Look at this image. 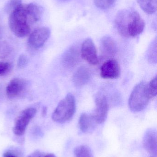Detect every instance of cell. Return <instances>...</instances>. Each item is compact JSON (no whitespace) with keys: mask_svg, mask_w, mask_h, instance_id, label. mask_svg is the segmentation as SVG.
<instances>
[{"mask_svg":"<svg viewBox=\"0 0 157 157\" xmlns=\"http://www.w3.org/2000/svg\"><path fill=\"white\" fill-rule=\"evenodd\" d=\"M60 1H69V0H60Z\"/></svg>","mask_w":157,"mask_h":157,"instance_id":"f1b7e54d","label":"cell"},{"mask_svg":"<svg viewBox=\"0 0 157 157\" xmlns=\"http://www.w3.org/2000/svg\"><path fill=\"white\" fill-rule=\"evenodd\" d=\"M144 21L137 13L128 30L129 36L135 37L143 32L145 28Z\"/></svg>","mask_w":157,"mask_h":157,"instance_id":"9a60e30c","label":"cell"},{"mask_svg":"<svg viewBox=\"0 0 157 157\" xmlns=\"http://www.w3.org/2000/svg\"><path fill=\"white\" fill-rule=\"evenodd\" d=\"M147 90L150 99L155 97L157 93V79L156 76L148 84H147Z\"/></svg>","mask_w":157,"mask_h":157,"instance_id":"ffe728a7","label":"cell"},{"mask_svg":"<svg viewBox=\"0 0 157 157\" xmlns=\"http://www.w3.org/2000/svg\"><path fill=\"white\" fill-rule=\"evenodd\" d=\"M47 113V108H44L43 109V115H45Z\"/></svg>","mask_w":157,"mask_h":157,"instance_id":"83f0119b","label":"cell"},{"mask_svg":"<svg viewBox=\"0 0 157 157\" xmlns=\"http://www.w3.org/2000/svg\"><path fill=\"white\" fill-rule=\"evenodd\" d=\"M22 4V0H9L6 6V11L10 13Z\"/></svg>","mask_w":157,"mask_h":157,"instance_id":"603a6c76","label":"cell"},{"mask_svg":"<svg viewBox=\"0 0 157 157\" xmlns=\"http://www.w3.org/2000/svg\"><path fill=\"white\" fill-rule=\"evenodd\" d=\"M26 86V80L20 78H14L9 82L6 88V94L11 98L19 96Z\"/></svg>","mask_w":157,"mask_h":157,"instance_id":"30bf717a","label":"cell"},{"mask_svg":"<svg viewBox=\"0 0 157 157\" xmlns=\"http://www.w3.org/2000/svg\"><path fill=\"white\" fill-rule=\"evenodd\" d=\"M8 23L11 31L18 37H25L29 34L31 23L25 4H22L10 13Z\"/></svg>","mask_w":157,"mask_h":157,"instance_id":"6da1fadb","label":"cell"},{"mask_svg":"<svg viewBox=\"0 0 157 157\" xmlns=\"http://www.w3.org/2000/svg\"><path fill=\"white\" fill-rule=\"evenodd\" d=\"M116 0H94L95 5L101 9H108L111 7Z\"/></svg>","mask_w":157,"mask_h":157,"instance_id":"7402d4cb","label":"cell"},{"mask_svg":"<svg viewBox=\"0 0 157 157\" xmlns=\"http://www.w3.org/2000/svg\"><path fill=\"white\" fill-rule=\"evenodd\" d=\"M150 100L147 90V84L141 82L135 87L131 93L129 100V108L135 112L141 111L145 109Z\"/></svg>","mask_w":157,"mask_h":157,"instance_id":"3957f363","label":"cell"},{"mask_svg":"<svg viewBox=\"0 0 157 157\" xmlns=\"http://www.w3.org/2000/svg\"><path fill=\"white\" fill-rule=\"evenodd\" d=\"M148 61L152 63H156L157 62V41L155 39L148 49L147 52Z\"/></svg>","mask_w":157,"mask_h":157,"instance_id":"44dd1931","label":"cell"},{"mask_svg":"<svg viewBox=\"0 0 157 157\" xmlns=\"http://www.w3.org/2000/svg\"><path fill=\"white\" fill-rule=\"evenodd\" d=\"M143 144L146 150L149 154L156 156L157 137L155 130L149 129L146 132L143 138Z\"/></svg>","mask_w":157,"mask_h":157,"instance_id":"8fae6325","label":"cell"},{"mask_svg":"<svg viewBox=\"0 0 157 157\" xmlns=\"http://www.w3.org/2000/svg\"><path fill=\"white\" fill-rule=\"evenodd\" d=\"M81 56L89 64L96 65L99 62L96 49L92 39L88 38L82 44Z\"/></svg>","mask_w":157,"mask_h":157,"instance_id":"ba28073f","label":"cell"},{"mask_svg":"<svg viewBox=\"0 0 157 157\" xmlns=\"http://www.w3.org/2000/svg\"><path fill=\"white\" fill-rule=\"evenodd\" d=\"M75 109L74 97L69 93L59 102L53 113L52 120L58 123H64L73 117Z\"/></svg>","mask_w":157,"mask_h":157,"instance_id":"7a4b0ae2","label":"cell"},{"mask_svg":"<svg viewBox=\"0 0 157 157\" xmlns=\"http://www.w3.org/2000/svg\"><path fill=\"white\" fill-rule=\"evenodd\" d=\"M141 9L146 13L152 14L157 11V0H137Z\"/></svg>","mask_w":157,"mask_h":157,"instance_id":"ac0fdd59","label":"cell"},{"mask_svg":"<svg viewBox=\"0 0 157 157\" xmlns=\"http://www.w3.org/2000/svg\"><path fill=\"white\" fill-rule=\"evenodd\" d=\"M25 5L31 23H36L38 21L41 17L42 13L41 7L36 4L32 3L25 4Z\"/></svg>","mask_w":157,"mask_h":157,"instance_id":"e0dca14e","label":"cell"},{"mask_svg":"<svg viewBox=\"0 0 157 157\" xmlns=\"http://www.w3.org/2000/svg\"><path fill=\"white\" fill-rule=\"evenodd\" d=\"M36 113L37 110L35 108H28L22 111L15 120L13 128L14 133L17 136H23L29 124L35 117Z\"/></svg>","mask_w":157,"mask_h":157,"instance_id":"5b68a950","label":"cell"},{"mask_svg":"<svg viewBox=\"0 0 157 157\" xmlns=\"http://www.w3.org/2000/svg\"><path fill=\"white\" fill-rule=\"evenodd\" d=\"M91 74L90 71L85 67H81L76 71L73 77V81L75 86L81 87L86 84L90 79Z\"/></svg>","mask_w":157,"mask_h":157,"instance_id":"5bb4252c","label":"cell"},{"mask_svg":"<svg viewBox=\"0 0 157 157\" xmlns=\"http://www.w3.org/2000/svg\"><path fill=\"white\" fill-rule=\"evenodd\" d=\"M120 68L117 61L111 59L104 63L100 68V76L107 79H115L120 75Z\"/></svg>","mask_w":157,"mask_h":157,"instance_id":"9c48e42d","label":"cell"},{"mask_svg":"<svg viewBox=\"0 0 157 157\" xmlns=\"http://www.w3.org/2000/svg\"><path fill=\"white\" fill-rule=\"evenodd\" d=\"M137 12L131 9L120 10L116 14L115 25L118 32L124 37H129L128 30Z\"/></svg>","mask_w":157,"mask_h":157,"instance_id":"277c9868","label":"cell"},{"mask_svg":"<svg viewBox=\"0 0 157 157\" xmlns=\"http://www.w3.org/2000/svg\"><path fill=\"white\" fill-rule=\"evenodd\" d=\"M74 154L76 157H93L90 148L86 146H80L76 147Z\"/></svg>","mask_w":157,"mask_h":157,"instance_id":"d6986e66","label":"cell"},{"mask_svg":"<svg viewBox=\"0 0 157 157\" xmlns=\"http://www.w3.org/2000/svg\"><path fill=\"white\" fill-rule=\"evenodd\" d=\"M80 53L77 47H71L65 52L63 56V64L67 68L74 67L80 61Z\"/></svg>","mask_w":157,"mask_h":157,"instance_id":"7c38bea8","label":"cell"},{"mask_svg":"<svg viewBox=\"0 0 157 157\" xmlns=\"http://www.w3.org/2000/svg\"><path fill=\"white\" fill-rule=\"evenodd\" d=\"M11 67L9 63L0 62V76L7 74L11 71Z\"/></svg>","mask_w":157,"mask_h":157,"instance_id":"cb8c5ba5","label":"cell"},{"mask_svg":"<svg viewBox=\"0 0 157 157\" xmlns=\"http://www.w3.org/2000/svg\"><path fill=\"white\" fill-rule=\"evenodd\" d=\"M96 124L91 114L83 113L79 118V127L83 132L87 133L92 131L95 127Z\"/></svg>","mask_w":157,"mask_h":157,"instance_id":"2e32d148","label":"cell"},{"mask_svg":"<svg viewBox=\"0 0 157 157\" xmlns=\"http://www.w3.org/2000/svg\"><path fill=\"white\" fill-rule=\"evenodd\" d=\"M50 34L49 28L42 27L37 29L29 35L28 40L29 45L34 48H41L49 39Z\"/></svg>","mask_w":157,"mask_h":157,"instance_id":"8992f818","label":"cell"},{"mask_svg":"<svg viewBox=\"0 0 157 157\" xmlns=\"http://www.w3.org/2000/svg\"><path fill=\"white\" fill-rule=\"evenodd\" d=\"M28 63V59L27 57L24 55L22 54L19 56L17 62V67L19 69H22L24 68Z\"/></svg>","mask_w":157,"mask_h":157,"instance_id":"d4e9b609","label":"cell"},{"mask_svg":"<svg viewBox=\"0 0 157 157\" xmlns=\"http://www.w3.org/2000/svg\"><path fill=\"white\" fill-rule=\"evenodd\" d=\"M117 45L114 40L109 36H105L100 40V50L104 57H113L117 52Z\"/></svg>","mask_w":157,"mask_h":157,"instance_id":"4fadbf2b","label":"cell"},{"mask_svg":"<svg viewBox=\"0 0 157 157\" xmlns=\"http://www.w3.org/2000/svg\"><path fill=\"white\" fill-rule=\"evenodd\" d=\"M27 157H56L53 154H45L39 150H36Z\"/></svg>","mask_w":157,"mask_h":157,"instance_id":"484cf974","label":"cell"},{"mask_svg":"<svg viewBox=\"0 0 157 157\" xmlns=\"http://www.w3.org/2000/svg\"><path fill=\"white\" fill-rule=\"evenodd\" d=\"M3 157H17L13 153L10 152H6L3 155Z\"/></svg>","mask_w":157,"mask_h":157,"instance_id":"4316f807","label":"cell"},{"mask_svg":"<svg viewBox=\"0 0 157 157\" xmlns=\"http://www.w3.org/2000/svg\"><path fill=\"white\" fill-rule=\"evenodd\" d=\"M96 108L92 117L96 124L103 123L107 118L108 104L107 98L104 95H99L96 99Z\"/></svg>","mask_w":157,"mask_h":157,"instance_id":"52a82bcc","label":"cell"}]
</instances>
